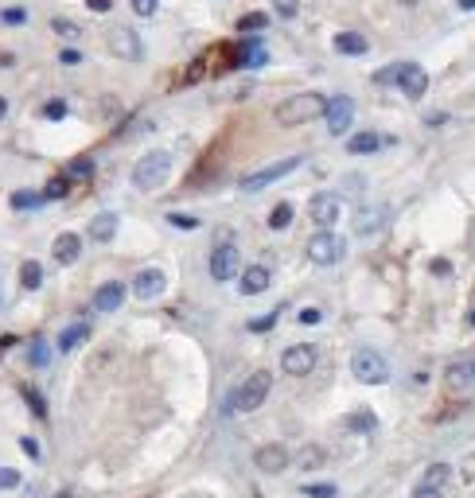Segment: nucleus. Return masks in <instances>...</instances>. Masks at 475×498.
I'll return each instance as SVG.
<instances>
[{"mask_svg": "<svg viewBox=\"0 0 475 498\" xmlns=\"http://www.w3.org/2000/svg\"><path fill=\"white\" fill-rule=\"evenodd\" d=\"M316 347L312 342H297V347H288L285 354H281V370L292 374V378H304V374L316 370Z\"/></svg>", "mask_w": 475, "mask_h": 498, "instance_id": "obj_7", "label": "nucleus"}, {"mask_svg": "<svg viewBox=\"0 0 475 498\" xmlns=\"http://www.w3.org/2000/svg\"><path fill=\"white\" fill-rule=\"evenodd\" d=\"M265 47H261L258 40H246L242 47L234 51V67H265Z\"/></svg>", "mask_w": 475, "mask_h": 498, "instance_id": "obj_19", "label": "nucleus"}, {"mask_svg": "<svg viewBox=\"0 0 475 498\" xmlns=\"http://www.w3.org/2000/svg\"><path fill=\"white\" fill-rule=\"evenodd\" d=\"M24 451H28L31 459H43V456H40V444H35V440H28V436H24Z\"/></svg>", "mask_w": 475, "mask_h": 498, "instance_id": "obj_51", "label": "nucleus"}, {"mask_svg": "<svg viewBox=\"0 0 475 498\" xmlns=\"http://www.w3.org/2000/svg\"><path fill=\"white\" fill-rule=\"evenodd\" d=\"M347 424H351L355 432H374L378 420H374V413H370V409H358V413H351V417H347Z\"/></svg>", "mask_w": 475, "mask_h": 498, "instance_id": "obj_29", "label": "nucleus"}, {"mask_svg": "<svg viewBox=\"0 0 475 498\" xmlns=\"http://www.w3.org/2000/svg\"><path fill=\"white\" fill-rule=\"evenodd\" d=\"M351 374H355L362 385H382V381H390V362L378 351H370V347H358V351L351 354Z\"/></svg>", "mask_w": 475, "mask_h": 498, "instance_id": "obj_4", "label": "nucleus"}, {"mask_svg": "<svg viewBox=\"0 0 475 498\" xmlns=\"http://www.w3.org/2000/svg\"><path fill=\"white\" fill-rule=\"evenodd\" d=\"M386 206H362L355 215V234L358 238H370V234H378L382 226H386Z\"/></svg>", "mask_w": 475, "mask_h": 498, "instance_id": "obj_14", "label": "nucleus"}, {"mask_svg": "<svg viewBox=\"0 0 475 498\" xmlns=\"http://www.w3.org/2000/svg\"><path fill=\"white\" fill-rule=\"evenodd\" d=\"M327 133L331 137H343L347 128H351V121H355V101L347 98V94H335V98H327Z\"/></svg>", "mask_w": 475, "mask_h": 498, "instance_id": "obj_8", "label": "nucleus"}, {"mask_svg": "<svg viewBox=\"0 0 475 498\" xmlns=\"http://www.w3.org/2000/svg\"><path fill=\"white\" fill-rule=\"evenodd\" d=\"M12 342H16V339H12V335H4V339H0V351H8Z\"/></svg>", "mask_w": 475, "mask_h": 498, "instance_id": "obj_53", "label": "nucleus"}, {"mask_svg": "<svg viewBox=\"0 0 475 498\" xmlns=\"http://www.w3.org/2000/svg\"><path fill=\"white\" fill-rule=\"evenodd\" d=\"M327 113V98L324 94H292L277 106V125H308V121H316Z\"/></svg>", "mask_w": 475, "mask_h": 498, "instance_id": "obj_2", "label": "nucleus"}, {"mask_svg": "<svg viewBox=\"0 0 475 498\" xmlns=\"http://www.w3.org/2000/svg\"><path fill=\"white\" fill-rule=\"evenodd\" d=\"M47 199H43V191H16L12 195V206L16 210H35V206H43Z\"/></svg>", "mask_w": 475, "mask_h": 498, "instance_id": "obj_28", "label": "nucleus"}, {"mask_svg": "<svg viewBox=\"0 0 475 498\" xmlns=\"http://www.w3.org/2000/svg\"><path fill=\"white\" fill-rule=\"evenodd\" d=\"M67 191H70V179L67 176H55L47 187H43V199H62Z\"/></svg>", "mask_w": 475, "mask_h": 498, "instance_id": "obj_33", "label": "nucleus"}, {"mask_svg": "<svg viewBox=\"0 0 475 498\" xmlns=\"http://www.w3.org/2000/svg\"><path fill=\"white\" fill-rule=\"evenodd\" d=\"M90 172H94V160H86V156H78L74 164H70V176H74V179H86Z\"/></svg>", "mask_w": 475, "mask_h": 498, "instance_id": "obj_38", "label": "nucleus"}, {"mask_svg": "<svg viewBox=\"0 0 475 498\" xmlns=\"http://www.w3.org/2000/svg\"><path fill=\"white\" fill-rule=\"evenodd\" d=\"M129 4L137 16H156V8H160V0H129Z\"/></svg>", "mask_w": 475, "mask_h": 498, "instance_id": "obj_40", "label": "nucleus"}, {"mask_svg": "<svg viewBox=\"0 0 475 498\" xmlns=\"http://www.w3.org/2000/svg\"><path fill=\"white\" fill-rule=\"evenodd\" d=\"M20 284L24 288H40L43 284V265L40 261H24L20 265Z\"/></svg>", "mask_w": 475, "mask_h": 498, "instance_id": "obj_27", "label": "nucleus"}, {"mask_svg": "<svg viewBox=\"0 0 475 498\" xmlns=\"http://www.w3.org/2000/svg\"><path fill=\"white\" fill-rule=\"evenodd\" d=\"M413 498H444V490H433V487H417Z\"/></svg>", "mask_w": 475, "mask_h": 498, "instance_id": "obj_47", "label": "nucleus"}, {"mask_svg": "<svg viewBox=\"0 0 475 498\" xmlns=\"http://www.w3.org/2000/svg\"><path fill=\"white\" fill-rule=\"evenodd\" d=\"M464 479H467V483H472V487H475V456H472V459H467V463H464Z\"/></svg>", "mask_w": 475, "mask_h": 498, "instance_id": "obj_52", "label": "nucleus"}, {"mask_svg": "<svg viewBox=\"0 0 475 498\" xmlns=\"http://www.w3.org/2000/svg\"><path fill=\"white\" fill-rule=\"evenodd\" d=\"M460 8H464V12H472V8H475V0H460Z\"/></svg>", "mask_w": 475, "mask_h": 498, "instance_id": "obj_54", "label": "nucleus"}, {"mask_svg": "<svg viewBox=\"0 0 475 498\" xmlns=\"http://www.w3.org/2000/svg\"><path fill=\"white\" fill-rule=\"evenodd\" d=\"M269 390H273V374L269 370L249 374V378L226 397V413H253V409H261L265 397H269Z\"/></svg>", "mask_w": 475, "mask_h": 498, "instance_id": "obj_1", "label": "nucleus"}, {"mask_svg": "<svg viewBox=\"0 0 475 498\" xmlns=\"http://www.w3.org/2000/svg\"><path fill=\"white\" fill-rule=\"evenodd\" d=\"M467 323H472V327H475V312H472V315H467Z\"/></svg>", "mask_w": 475, "mask_h": 498, "instance_id": "obj_56", "label": "nucleus"}, {"mask_svg": "<svg viewBox=\"0 0 475 498\" xmlns=\"http://www.w3.org/2000/svg\"><path fill=\"white\" fill-rule=\"evenodd\" d=\"M397 86H401V94L406 98H425V90H428V74H425V67H417V63H406L401 67V78H397Z\"/></svg>", "mask_w": 475, "mask_h": 498, "instance_id": "obj_13", "label": "nucleus"}, {"mask_svg": "<svg viewBox=\"0 0 475 498\" xmlns=\"http://www.w3.org/2000/svg\"><path fill=\"white\" fill-rule=\"evenodd\" d=\"M304 164V156H288V160H277V164L261 167V172H253V176L242 179V191H265L269 183H277V179H285L288 172H297V167Z\"/></svg>", "mask_w": 475, "mask_h": 498, "instance_id": "obj_6", "label": "nucleus"}, {"mask_svg": "<svg viewBox=\"0 0 475 498\" xmlns=\"http://www.w3.org/2000/svg\"><path fill=\"white\" fill-rule=\"evenodd\" d=\"M401 67H406V63H394V67L378 70V74H374V82H378V86H394V82L401 78Z\"/></svg>", "mask_w": 475, "mask_h": 498, "instance_id": "obj_35", "label": "nucleus"}, {"mask_svg": "<svg viewBox=\"0 0 475 498\" xmlns=\"http://www.w3.org/2000/svg\"><path fill=\"white\" fill-rule=\"evenodd\" d=\"M269 226H273V230H285V226H292V203H277V206H273Z\"/></svg>", "mask_w": 475, "mask_h": 498, "instance_id": "obj_30", "label": "nucleus"}, {"mask_svg": "<svg viewBox=\"0 0 475 498\" xmlns=\"http://www.w3.org/2000/svg\"><path fill=\"white\" fill-rule=\"evenodd\" d=\"M113 47H117L121 59H137L140 55V43L133 40V31H125V28H113Z\"/></svg>", "mask_w": 475, "mask_h": 498, "instance_id": "obj_24", "label": "nucleus"}, {"mask_svg": "<svg viewBox=\"0 0 475 498\" xmlns=\"http://www.w3.org/2000/svg\"><path fill=\"white\" fill-rule=\"evenodd\" d=\"M444 381H448V390H467V385H472L475 381V362H452V366H448L444 370Z\"/></svg>", "mask_w": 475, "mask_h": 498, "instance_id": "obj_18", "label": "nucleus"}, {"mask_svg": "<svg viewBox=\"0 0 475 498\" xmlns=\"http://www.w3.org/2000/svg\"><path fill=\"white\" fill-rule=\"evenodd\" d=\"M168 172H172L168 152H149V156H140L137 167H133V183H137L140 191H156V187L168 183Z\"/></svg>", "mask_w": 475, "mask_h": 498, "instance_id": "obj_3", "label": "nucleus"}, {"mask_svg": "<svg viewBox=\"0 0 475 498\" xmlns=\"http://www.w3.org/2000/svg\"><path fill=\"white\" fill-rule=\"evenodd\" d=\"M269 28V16L265 12H249V16H242L238 20V31H265Z\"/></svg>", "mask_w": 475, "mask_h": 498, "instance_id": "obj_31", "label": "nucleus"}, {"mask_svg": "<svg viewBox=\"0 0 475 498\" xmlns=\"http://www.w3.org/2000/svg\"><path fill=\"white\" fill-rule=\"evenodd\" d=\"M20 393H24V401H28V405H31V413H35V417H47V401H43L40 393L31 390V385H24Z\"/></svg>", "mask_w": 475, "mask_h": 498, "instance_id": "obj_34", "label": "nucleus"}, {"mask_svg": "<svg viewBox=\"0 0 475 498\" xmlns=\"http://www.w3.org/2000/svg\"><path fill=\"white\" fill-rule=\"evenodd\" d=\"M59 59L67 63V67H78V63H82V55H78V51H62Z\"/></svg>", "mask_w": 475, "mask_h": 498, "instance_id": "obj_50", "label": "nucleus"}, {"mask_svg": "<svg viewBox=\"0 0 475 498\" xmlns=\"http://www.w3.org/2000/svg\"><path fill=\"white\" fill-rule=\"evenodd\" d=\"M343 254H347V242L339 234H331V230H319L308 242V261L312 265H335V261H343Z\"/></svg>", "mask_w": 475, "mask_h": 498, "instance_id": "obj_5", "label": "nucleus"}, {"mask_svg": "<svg viewBox=\"0 0 475 498\" xmlns=\"http://www.w3.org/2000/svg\"><path fill=\"white\" fill-rule=\"evenodd\" d=\"M0 20H4V24H24V20H28V12H24V8H4V12H0Z\"/></svg>", "mask_w": 475, "mask_h": 498, "instance_id": "obj_43", "label": "nucleus"}, {"mask_svg": "<svg viewBox=\"0 0 475 498\" xmlns=\"http://www.w3.org/2000/svg\"><path fill=\"white\" fill-rule=\"evenodd\" d=\"M242 292L246 296H261L269 288V284H273V273H269L265 265H249V269H242Z\"/></svg>", "mask_w": 475, "mask_h": 498, "instance_id": "obj_15", "label": "nucleus"}, {"mask_svg": "<svg viewBox=\"0 0 475 498\" xmlns=\"http://www.w3.org/2000/svg\"><path fill=\"white\" fill-rule=\"evenodd\" d=\"M43 117H47V121L67 117V106H62V101H47V106H43Z\"/></svg>", "mask_w": 475, "mask_h": 498, "instance_id": "obj_42", "label": "nucleus"}, {"mask_svg": "<svg viewBox=\"0 0 475 498\" xmlns=\"http://www.w3.org/2000/svg\"><path fill=\"white\" fill-rule=\"evenodd\" d=\"M319 319H324L319 308H304V312H300V323H304V327H312V323H319Z\"/></svg>", "mask_w": 475, "mask_h": 498, "instance_id": "obj_46", "label": "nucleus"}, {"mask_svg": "<svg viewBox=\"0 0 475 498\" xmlns=\"http://www.w3.org/2000/svg\"><path fill=\"white\" fill-rule=\"evenodd\" d=\"M448 483H452V467L448 463H433L425 471V479H421V487H433V490H444Z\"/></svg>", "mask_w": 475, "mask_h": 498, "instance_id": "obj_25", "label": "nucleus"}, {"mask_svg": "<svg viewBox=\"0 0 475 498\" xmlns=\"http://www.w3.org/2000/svg\"><path fill=\"white\" fill-rule=\"evenodd\" d=\"M308 215H312V222L319 230H331L339 222V215H343V203H339V195H316L308 203Z\"/></svg>", "mask_w": 475, "mask_h": 498, "instance_id": "obj_11", "label": "nucleus"}, {"mask_svg": "<svg viewBox=\"0 0 475 498\" xmlns=\"http://www.w3.org/2000/svg\"><path fill=\"white\" fill-rule=\"evenodd\" d=\"M82 257V238L78 234H59L55 238V261L59 265H74Z\"/></svg>", "mask_w": 475, "mask_h": 498, "instance_id": "obj_17", "label": "nucleus"}, {"mask_svg": "<svg viewBox=\"0 0 475 498\" xmlns=\"http://www.w3.org/2000/svg\"><path fill=\"white\" fill-rule=\"evenodd\" d=\"M308 495L312 498H335V487H331V483H308Z\"/></svg>", "mask_w": 475, "mask_h": 498, "instance_id": "obj_39", "label": "nucleus"}, {"mask_svg": "<svg viewBox=\"0 0 475 498\" xmlns=\"http://www.w3.org/2000/svg\"><path fill=\"white\" fill-rule=\"evenodd\" d=\"M28 362H31V366H47V362H51V351H47V342H43V339H35L28 347Z\"/></svg>", "mask_w": 475, "mask_h": 498, "instance_id": "obj_32", "label": "nucleus"}, {"mask_svg": "<svg viewBox=\"0 0 475 498\" xmlns=\"http://www.w3.org/2000/svg\"><path fill=\"white\" fill-rule=\"evenodd\" d=\"M86 339H90V323H70L67 331L59 335V351H62V354L78 351V347H82Z\"/></svg>", "mask_w": 475, "mask_h": 498, "instance_id": "obj_21", "label": "nucleus"}, {"mask_svg": "<svg viewBox=\"0 0 475 498\" xmlns=\"http://www.w3.org/2000/svg\"><path fill=\"white\" fill-rule=\"evenodd\" d=\"M113 234H117V215H98V218H90V238L94 242H113Z\"/></svg>", "mask_w": 475, "mask_h": 498, "instance_id": "obj_23", "label": "nucleus"}, {"mask_svg": "<svg viewBox=\"0 0 475 498\" xmlns=\"http://www.w3.org/2000/svg\"><path fill=\"white\" fill-rule=\"evenodd\" d=\"M4 113H8V101H4V98H0V117H4Z\"/></svg>", "mask_w": 475, "mask_h": 498, "instance_id": "obj_55", "label": "nucleus"}, {"mask_svg": "<svg viewBox=\"0 0 475 498\" xmlns=\"http://www.w3.org/2000/svg\"><path fill=\"white\" fill-rule=\"evenodd\" d=\"M0 300H4V296H0Z\"/></svg>", "mask_w": 475, "mask_h": 498, "instance_id": "obj_58", "label": "nucleus"}, {"mask_svg": "<svg viewBox=\"0 0 475 498\" xmlns=\"http://www.w3.org/2000/svg\"><path fill=\"white\" fill-rule=\"evenodd\" d=\"M382 144H390V140L378 137V133H355V137L347 140V152H351V156H370V152H378Z\"/></svg>", "mask_w": 475, "mask_h": 498, "instance_id": "obj_20", "label": "nucleus"}, {"mask_svg": "<svg viewBox=\"0 0 475 498\" xmlns=\"http://www.w3.org/2000/svg\"><path fill=\"white\" fill-rule=\"evenodd\" d=\"M242 273V257H238V249L234 245H215V254H210V276H215L218 284H226V281H234V276Z\"/></svg>", "mask_w": 475, "mask_h": 498, "instance_id": "obj_9", "label": "nucleus"}, {"mask_svg": "<svg viewBox=\"0 0 475 498\" xmlns=\"http://www.w3.org/2000/svg\"><path fill=\"white\" fill-rule=\"evenodd\" d=\"M168 222L179 226V230H195V226H199L195 218H188V215H168Z\"/></svg>", "mask_w": 475, "mask_h": 498, "instance_id": "obj_44", "label": "nucleus"}, {"mask_svg": "<svg viewBox=\"0 0 475 498\" xmlns=\"http://www.w3.org/2000/svg\"><path fill=\"white\" fill-rule=\"evenodd\" d=\"M401 4H417V0H401Z\"/></svg>", "mask_w": 475, "mask_h": 498, "instance_id": "obj_57", "label": "nucleus"}, {"mask_svg": "<svg viewBox=\"0 0 475 498\" xmlns=\"http://www.w3.org/2000/svg\"><path fill=\"white\" fill-rule=\"evenodd\" d=\"M51 28H55V31H59V35H67V40H74V35H78V24H74V20H62V16H55V20H51Z\"/></svg>", "mask_w": 475, "mask_h": 498, "instance_id": "obj_36", "label": "nucleus"}, {"mask_svg": "<svg viewBox=\"0 0 475 498\" xmlns=\"http://www.w3.org/2000/svg\"><path fill=\"white\" fill-rule=\"evenodd\" d=\"M433 273H436V276H448V273H452V265H448L444 257H436V261H433Z\"/></svg>", "mask_w": 475, "mask_h": 498, "instance_id": "obj_49", "label": "nucleus"}, {"mask_svg": "<svg viewBox=\"0 0 475 498\" xmlns=\"http://www.w3.org/2000/svg\"><path fill=\"white\" fill-rule=\"evenodd\" d=\"M121 304H125V284H117V281H106L94 292V308L98 312H117Z\"/></svg>", "mask_w": 475, "mask_h": 498, "instance_id": "obj_16", "label": "nucleus"}, {"mask_svg": "<svg viewBox=\"0 0 475 498\" xmlns=\"http://www.w3.org/2000/svg\"><path fill=\"white\" fill-rule=\"evenodd\" d=\"M367 35H358V31H339L335 35V51L339 55H367Z\"/></svg>", "mask_w": 475, "mask_h": 498, "instance_id": "obj_22", "label": "nucleus"}, {"mask_svg": "<svg viewBox=\"0 0 475 498\" xmlns=\"http://www.w3.org/2000/svg\"><path fill=\"white\" fill-rule=\"evenodd\" d=\"M20 487V471L16 467H0V490H16Z\"/></svg>", "mask_w": 475, "mask_h": 498, "instance_id": "obj_37", "label": "nucleus"}, {"mask_svg": "<svg viewBox=\"0 0 475 498\" xmlns=\"http://www.w3.org/2000/svg\"><path fill=\"white\" fill-rule=\"evenodd\" d=\"M324 463H327V451L319 448V444H308L297 456V467H304V471H316V467H324Z\"/></svg>", "mask_w": 475, "mask_h": 498, "instance_id": "obj_26", "label": "nucleus"}, {"mask_svg": "<svg viewBox=\"0 0 475 498\" xmlns=\"http://www.w3.org/2000/svg\"><path fill=\"white\" fill-rule=\"evenodd\" d=\"M273 8H277V16H285V20H292V16H297V0H273Z\"/></svg>", "mask_w": 475, "mask_h": 498, "instance_id": "obj_41", "label": "nucleus"}, {"mask_svg": "<svg viewBox=\"0 0 475 498\" xmlns=\"http://www.w3.org/2000/svg\"><path fill=\"white\" fill-rule=\"evenodd\" d=\"M86 8L90 12H109L113 8V0H86Z\"/></svg>", "mask_w": 475, "mask_h": 498, "instance_id": "obj_48", "label": "nucleus"}, {"mask_svg": "<svg viewBox=\"0 0 475 498\" xmlns=\"http://www.w3.org/2000/svg\"><path fill=\"white\" fill-rule=\"evenodd\" d=\"M253 463H258V471H265V475H281V471L292 463V456H288L285 444H261V448L253 451Z\"/></svg>", "mask_w": 475, "mask_h": 498, "instance_id": "obj_12", "label": "nucleus"}, {"mask_svg": "<svg viewBox=\"0 0 475 498\" xmlns=\"http://www.w3.org/2000/svg\"><path fill=\"white\" fill-rule=\"evenodd\" d=\"M273 323H277V312H269L265 319H253V323H249V331H269Z\"/></svg>", "mask_w": 475, "mask_h": 498, "instance_id": "obj_45", "label": "nucleus"}, {"mask_svg": "<svg viewBox=\"0 0 475 498\" xmlns=\"http://www.w3.org/2000/svg\"><path fill=\"white\" fill-rule=\"evenodd\" d=\"M164 288H168V273L164 269H140L133 276V296L137 300H156V296H164Z\"/></svg>", "mask_w": 475, "mask_h": 498, "instance_id": "obj_10", "label": "nucleus"}]
</instances>
